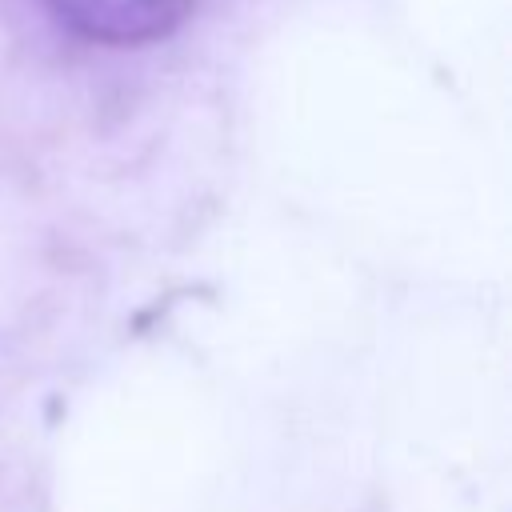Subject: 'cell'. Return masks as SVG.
<instances>
[{"label":"cell","mask_w":512,"mask_h":512,"mask_svg":"<svg viewBox=\"0 0 512 512\" xmlns=\"http://www.w3.org/2000/svg\"><path fill=\"white\" fill-rule=\"evenodd\" d=\"M48 12L88 44L136 48L172 36L196 0H44Z\"/></svg>","instance_id":"obj_1"}]
</instances>
